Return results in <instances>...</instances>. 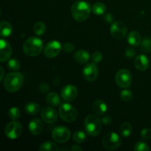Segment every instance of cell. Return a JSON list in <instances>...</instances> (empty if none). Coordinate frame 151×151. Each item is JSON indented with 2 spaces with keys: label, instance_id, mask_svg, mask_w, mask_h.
Returning a JSON list of instances; mask_svg holds the SVG:
<instances>
[{
  "label": "cell",
  "instance_id": "19",
  "mask_svg": "<svg viewBox=\"0 0 151 151\" xmlns=\"http://www.w3.org/2000/svg\"><path fill=\"white\" fill-rule=\"evenodd\" d=\"M75 60L81 64L87 63L90 58L89 53L84 50H80L77 51L74 55Z\"/></svg>",
  "mask_w": 151,
  "mask_h": 151
},
{
  "label": "cell",
  "instance_id": "21",
  "mask_svg": "<svg viewBox=\"0 0 151 151\" xmlns=\"http://www.w3.org/2000/svg\"><path fill=\"white\" fill-rule=\"evenodd\" d=\"M12 26L9 22L6 21H2L0 24V35L2 38L10 36L12 33Z\"/></svg>",
  "mask_w": 151,
  "mask_h": 151
},
{
  "label": "cell",
  "instance_id": "26",
  "mask_svg": "<svg viewBox=\"0 0 151 151\" xmlns=\"http://www.w3.org/2000/svg\"><path fill=\"white\" fill-rule=\"evenodd\" d=\"M132 133V125L130 122H125L120 127V134L125 137H129Z\"/></svg>",
  "mask_w": 151,
  "mask_h": 151
},
{
  "label": "cell",
  "instance_id": "18",
  "mask_svg": "<svg viewBox=\"0 0 151 151\" xmlns=\"http://www.w3.org/2000/svg\"><path fill=\"white\" fill-rule=\"evenodd\" d=\"M92 109L97 116H103L107 111V106L103 100H97L93 103Z\"/></svg>",
  "mask_w": 151,
  "mask_h": 151
},
{
  "label": "cell",
  "instance_id": "25",
  "mask_svg": "<svg viewBox=\"0 0 151 151\" xmlns=\"http://www.w3.org/2000/svg\"><path fill=\"white\" fill-rule=\"evenodd\" d=\"M59 150V147H58L55 143H53L52 142H46L40 145V151H57Z\"/></svg>",
  "mask_w": 151,
  "mask_h": 151
},
{
  "label": "cell",
  "instance_id": "14",
  "mask_svg": "<svg viewBox=\"0 0 151 151\" xmlns=\"http://www.w3.org/2000/svg\"><path fill=\"white\" fill-rule=\"evenodd\" d=\"M41 116L43 121L48 124L55 123L58 119L57 112L51 107H44L41 110Z\"/></svg>",
  "mask_w": 151,
  "mask_h": 151
},
{
  "label": "cell",
  "instance_id": "16",
  "mask_svg": "<svg viewBox=\"0 0 151 151\" xmlns=\"http://www.w3.org/2000/svg\"><path fill=\"white\" fill-rule=\"evenodd\" d=\"M28 128L32 135L38 136L42 133L43 129H44V124L41 122V119L35 118L29 122Z\"/></svg>",
  "mask_w": 151,
  "mask_h": 151
},
{
  "label": "cell",
  "instance_id": "17",
  "mask_svg": "<svg viewBox=\"0 0 151 151\" xmlns=\"http://www.w3.org/2000/svg\"><path fill=\"white\" fill-rule=\"evenodd\" d=\"M134 64L139 71H145L149 67V59L145 55H139L135 58Z\"/></svg>",
  "mask_w": 151,
  "mask_h": 151
},
{
  "label": "cell",
  "instance_id": "30",
  "mask_svg": "<svg viewBox=\"0 0 151 151\" xmlns=\"http://www.w3.org/2000/svg\"><path fill=\"white\" fill-rule=\"evenodd\" d=\"M141 49L145 52H151V38H145L142 41Z\"/></svg>",
  "mask_w": 151,
  "mask_h": 151
},
{
  "label": "cell",
  "instance_id": "31",
  "mask_svg": "<svg viewBox=\"0 0 151 151\" xmlns=\"http://www.w3.org/2000/svg\"><path fill=\"white\" fill-rule=\"evenodd\" d=\"M133 94L130 90L124 89L121 91L120 98L124 102H129L132 99Z\"/></svg>",
  "mask_w": 151,
  "mask_h": 151
},
{
  "label": "cell",
  "instance_id": "2",
  "mask_svg": "<svg viewBox=\"0 0 151 151\" xmlns=\"http://www.w3.org/2000/svg\"><path fill=\"white\" fill-rule=\"evenodd\" d=\"M24 77L21 72H13L7 74L4 78V88L8 92L14 93L19 91L22 86Z\"/></svg>",
  "mask_w": 151,
  "mask_h": 151
},
{
  "label": "cell",
  "instance_id": "34",
  "mask_svg": "<svg viewBox=\"0 0 151 151\" xmlns=\"http://www.w3.org/2000/svg\"><path fill=\"white\" fill-rule=\"evenodd\" d=\"M102 60H103V55H102V53L100 52H94L92 54V55H91V60H92L93 63H100Z\"/></svg>",
  "mask_w": 151,
  "mask_h": 151
},
{
  "label": "cell",
  "instance_id": "24",
  "mask_svg": "<svg viewBox=\"0 0 151 151\" xmlns=\"http://www.w3.org/2000/svg\"><path fill=\"white\" fill-rule=\"evenodd\" d=\"M91 10L95 15L100 16V15H103L106 13V6L102 2H96L92 6Z\"/></svg>",
  "mask_w": 151,
  "mask_h": 151
},
{
  "label": "cell",
  "instance_id": "10",
  "mask_svg": "<svg viewBox=\"0 0 151 151\" xmlns=\"http://www.w3.org/2000/svg\"><path fill=\"white\" fill-rule=\"evenodd\" d=\"M112 37L116 40H122L125 38L127 33L126 25L121 21L114 22L110 29Z\"/></svg>",
  "mask_w": 151,
  "mask_h": 151
},
{
  "label": "cell",
  "instance_id": "41",
  "mask_svg": "<svg viewBox=\"0 0 151 151\" xmlns=\"http://www.w3.org/2000/svg\"><path fill=\"white\" fill-rule=\"evenodd\" d=\"M0 70H1V77H0V80L2 81L3 79V77H4V70H3V68L2 67H0Z\"/></svg>",
  "mask_w": 151,
  "mask_h": 151
},
{
  "label": "cell",
  "instance_id": "32",
  "mask_svg": "<svg viewBox=\"0 0 151 151\" xmlns=\"http://www.w3.org/2000/svg\"><path fill=\"white\" fill-rule=\"evenodd\" d=\"M8 66L9 69L12 71H16V70H19L20 69V63H19V60L17 59H15V58H12L9 60L8 62Z\"/></svg>",
  "mask_w": 151,
  "mask_h": 151
},
{
  "label": "cell",
  "instance_id": "6",
  "mask_svg": "<svg viewBox=\"0 0 151 151\" xmlns=\"http://www.w3.org/2000/svg\"><path fill=\"white\" fill-rule=\"evenodd\" d=\"M102 143L105 148L111 150L120 147L121 144H122V140H121L120 137L117 134L114 132H110L108 133L103 137Z\"/></svg>",
  "mask_w": 151,
  "mask_h": 151
},
{
  "label": "cell",
  "instance_id": "7",
  "mask_svg": "<svg viewBox=\"0 0 151 151\" xmlns=\"http://www.w3.org/2000/svg\"><path fill=\"white\" fill-rule=\"evenodd\" d=\"M115 80L118 86L122 88H126L131 85L132 76L129 71L122 69L116 72Z\"/></svg>",
  "mask_w": 151,
  "mask_h": 151
},
{
  "label": "cell",
  "instance_id": "39",
  "mask_svg": "<svg viewBox=\"0 0 151 151\" xmlns=\"http://www.w3.org/2000/svg\"><path fill=\"white\" fill-rule=\"evenodd\" d=\"M104 20L106 21L107 23H111L113 22V16L110 14V13H106L104 16Z\"/></svg>",
  "mask_w": 151,
  "mask_h": 151
},
{
  "label": "cell",
  "instance_id": "13",
  "mask_svg": "<svg viewBox=\"0 0 151 151\" xmlns=\"http://www.w3.org/2000/svg\"><path fill=\"white\" fill-rule=\"evenodd\" d=\"M60 95L65 101L72 102L75 100L78 96V89L74 85L68 84L62 88Z\"/></svg>",
  "mask_w": 151,
  "mask_h": 151
},
{
  "label": "cell",
  "instance_id": "3",
  "mask_svg": "<svg viewBox=\"0 0 151 151\" xmlns=\"http://www.w3.org/2000/svg\"><path fill=\"white\" fill-rule=\"evenodd\" d=\"M43 50V42L39 38L30 37L25 41L23 45V51L29 57L38 55Z\"/></svg>",
  "mask_w": 151,
  "mask_h": 151
},
{
  "label": "cell",
  "instance_id": "27",
  "mask_svg": "<svg viewBox=\"0 0 151 151\" xmlns=\"http://www.w3.org/2000/svg\"><path fill=\"white\" fill-rule=\"evenodd\" d=\"M33 31L37 35H42L46 31V25L43 22H38L34 24Z\"/></svg>",
  "mask_w": 151,
  "mask_h": 151
},
{
  "label": "cell",
  "instance_id": "8",
  "mask_svg": "<svg viewBox=\"0 0 151 151\" xmlns=\"http://www.w3.org/2000/svg\"><path fill=\"white\" fill-rule=\"evenodd\" d=\"M71 132L69 128L64 126H57L53 129L52 137L54 141L58 143H64L69 141Z\"/></svg>",
  "mask_w": 151,
  "mask_h": 151
},
{
  "label": "cell",
  "instance_id": "33",
  "mask_svg": "<svg viewBox=\"0 0 151 151\" xmlns=\"http://www.w3.org/2000/svg\"><path fill=\"white\" fill-rule=\"evenodd\" d=\"M134 150L136 151H149L150 147L146 143L143 142H138L134 146Z\"/></svg>",
  "mask_w": 151,
  "mask_h": 151
},
{
  "label": "cell",
  "instance_id": "15",
  "mask_svg": "<svg viewBox=\"0 0 151 151\" xmlns=\"http://www.w3.org/2000/svg\"><path fill=\"white\" fill-rule=\"evenodd\" d=\"M0 61L4 62L8 60L12 55V48L7 41L1 39L0 41Z\"/></svg>",
  "mask_w": 151,
  "mask_h": 151
},
{
  "label": "cell",
  "instance_id": "12",
  "mask_svg": "<svg viewBox=\"0 0 151 151\" xmlns=\"http://www.w3.org/2000/svg\"><path fill=\"white\" fill-rule=\"evenodd\" d=\"M62 47L60 42L57 41H50L44 48V55L48 58H55L60 53Z\"/></svg>",
  "mask_w": 151,
  "mask_h": 151
},
{
  "label": "cell",
  "instance_id": "5",
  "mask_svg": "<svg viewBox=\"0 0 151 151\" xmlns=\"http://www.w3.org/2000/svg\"><path fill=\"white\" fill-rule=\"evenodd\" d=\"M59 116L66 122H72L78 117V111L69 103H62L59 107Z\"/></svg>",
  "mask_w": 151,
  "mask_h": 151
},
{
  "label": "cell",
  "instance_id": "11",
  "mask_svg": "<svg viewBox=\"0 0 151 151\" xmlns=\"http://www.w3.org/2000/svg\"><path fill=\"white\" fill-rule=\"evenodd\" d=\"M83 76L86 81L88 82L94 81L98 75V69L94 63H90L86 65L83 69Z\"/></svg>",
  "mask_w": 151,
  "mask_h": 151
},
{
  "label": "cell",
  "instance_id": "20",
  "mask_svg": "<svg viewBox=\"0 0 151 151\" xmlns=\"http://www.w3.org/2000/svg\"><path fill=\"white\" fill-rule=\"evenodd\" d=\"M127 40H128V44L133 47H137L142 42L141 36L137 31H132L129 32L127 36Z\"/></svg>",
  "mask_w": 151,
  "mask_h": 151
},
{
  "label": "cell",
  "instance_id": "29",
  "mask_svg": "<svg viewBox=\"0 0 151 151\" xmlns=\"http://www.w3.org/2000/svg\"><path fill=\"white\" fill-rule=\"evenodd\" d=\"M8 116L10 117V119H13V120H16L21 116L20 110H19V109H18L16 107L10 108L8 112Z\"/></svg>",
  "mask_w": 151,
  "mask_h": 151
},
{
  "label": "cell",
  "instance_id": "1",
  "mask_svg": "<svg viewBox=\"0 0 151 151\" xmlns=\"http://www.w3.org/2000/svg\"><path fill=\"white\" fill-rule=\"evenodd\" d=\"M91 8L90 4L85 1H77L71 7V13L74 19L78 22H83L89 16Z\"/></svg>",
  "mask_w": 151,
  "mask_h": 151
},
{
  "label": "cell",
  "instance_id": "36",
  "mask_svg": "<svg viewBox=\"0 0 151 151\" xmlns=\"http://www.w3.org/2000/svg\"><path fill=\"white\" fill-rule=\"evenodd\" d=\"M62 48H63V50H64V52H66L67 53L72 52L75 50V47H74L73 44L69 42L65 43V44L63 45V47H62Z\"/></svg>",
  "mask_w": 151,
  "mask_h": 151
},
{
  "label": "cell",
  "instance_id": "4",
  "mask_svg": "<svg viewBox=\"0 0 151 151\" xmlns=\"http://www.w3.org/2000/svg\"><path fill=\"white\" fill-rule=\"evenodd\" d=\"M102 122L97 116L89 114L86 117L84 127L87 134L91 137H97L100 134L102 130Z\"/></svg>",
  "mask_w": 151,
  "mask_h": 151
},
{
  "label": "cell",
  "instance_id": "28",
  "mask_svg": "<svg viewBox=\"0 0 151 151\" xmlns=\"http://www.w3.org/2000/svg\"><path fill=\"white\" fill-rule=\"evenodd\" d=\"M72 139L77 143H83L86 139V136L83 131H76L72 135Z\"/></svg>",
  "mask_w": 151,
  "mask_h": 151
},
{
  "label": "cell",
  "instance_id": "40",
  "mask_svg": "<svg viewBox=\"0 0 151 151\" xmlns=\"http://www.w3.org/2000/svg\"><path fill=\"white\" fill-rule=\"evenodd\" d=\"M71 150H72V151H81V150H82V148H81V147H80L79 145H72V147H71Z\"/></svg>",
  "mask_w": 151,
  "mask_h": 151
},
{
  "label": "cell",
  "instance_id": "9",
  "mask_svg": "<svg viewBox=\"0 0 151 151\" xmlns=\"http://www.w3.org/2000/svg\"><path fill=\"white\" fill-rule=\"evenodd\" d=\"M22 126L19 122L16 120L7 124L4 128V134L10 139H16L19 138L22 134Z\"/></svg>",
  "mask_w": 151,
  "mask_h": 151
},
{
  "label": "cell",
  "instance_id": "37",
  "mask_svg": "<svg viewBox=\"0 0 151 151\" xmlns=\"http://www.w3.org/2000/svg\"><path fill=\"white\" fill-rule=\"evenodd\" d=\"M125 55L127 58H134L136 56V51L132 47H128L125 50Z\"/></svg>",
  "mask_w": 151,
  "mask_h": 151
},
{
  "label": "cell",
  "instance_id": "23",
  "mask_svg": "<svg viewBox=\"0 0 151 151\" xmlns=\"http://www.w3.org/2000/svg\"><path fill=\"white\" fill-rule=\"evenodd\" d=\"M39 104L37 103H29L25 106V111L30 115H35L40 111Z\"/></svg>",
  "mask_w": 151,
  "mask_h": 151
},
{
  "label": "cell",
  "instance_id": "35",
  "mask_svg": "<svg viewBox=\"0 0 151 151\" xmlns=\"http://www.w3.org/2000/svg\"><path fill=\"white\" fill-rule=\"evenodd\" d=\"M141 137L143 139L148 140L151 138V129L150 128H146L142 130Z\"/></svg>",
  "mask_w": 151,
  "mask_h": 151
},
{
  "label": "cell",
  "instance_id": "38",
  "mask_svg": "<svg viewBox=\"0 0 151 151\" xmlns=\"http://www.w3.org/2000/svg\"><path fill=\"white\" fill-rule=\"evenodd\" d=\"M101 122L102 123H103L104 125H109L112 122V119L109 115H104V116L102 117Z\"/></svg>",
  "mask_w": 151,
  "mask_h": 151
},
{
  "label": "cell",
  "instance_id": "22",
  "mask_svg": "<svg viewBox=\"0 0 151 151\" xmlns=\"http://www.w3.org/2000/svg\"><path fill=\"white\" fill-rule=\"evenodd\" d=\"M46 101L47 103L50 105V106L52 107H56L58 106L60 103V97L58 94L55 92L49 93L46 97Z\"/></svg>",
  "mask_w": 151,
  "mask_h": 151
}]
</instances>
